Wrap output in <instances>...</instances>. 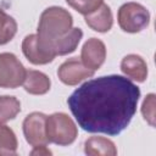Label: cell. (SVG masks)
<instances>
[{"instance_id":"6da1fadb","label":"cell","mask_w":156,"mask_h":156,"mask_svg":"<svg viewBox=\"0 0 156 156\" xmlns=\"http://www.w3.org/2000/svg\"><path fill=\"white\" fill-rule=\"evenodd\" d=\"M140 89L128 78L111 74L90 79L67 99L78 126L89 133L118 135L136 112Z\"/></svg>"},{"instance_id":"7a4b0ae2","label":"cell","mask_w":156,"mask_h":156,"mask_svg":"<svg viewBox=\"0 0 156 156\" xmlns=\"http://www.w3.org/2000/svg\"><path fill=\"white\" fill-rule=\"evenodd\" d=\"M72 26L73 18L67 10L58 6H51L45 9L40 15L37 35L43 45L55 55L51 48L52 43L67 34L73 28Z\"/></svg>"},{"instance_id":"3957f363","label":"cell","mask_w":156,"mask_h":156,"mask_svg":"<svg viewBox=\"0 0 156 156\" xmlns=\"http://www.w3.org/2000/svg\"><path fill=\"white\" fill-rule=\"evenodd\" d=\"M78 135L76 123L68 115L63 112H56L46 116V136L49 143H54L60 146L72 144Z\"/></svg>"},{"instance_id":"277c9868","label":"cell","mask_w":156,"mask_h":156,"mask_svg":"<svg viewBox=\"0 0 156 156\" xmlns=\"http://www.w3.org/2000/svg\"><path fill=\"white\" fill-rule=\"evenodd\" d=\"M117 20L122 30L127 33H139L149 26L150 12L138 2H126L119 7Z\"/></svg>"},{"instance_id":"5b68a950","label":"cell","mask_w":156,"mask_h":156,"mask_svg":"<svg viewBox=\"0 0 156 156\" xmlns=\"http://www.w3.org/2000/svg\"><path fill=\"white\" fill-rule=\"evenodd\" d=\"M26 68L16 55L11 52L0 54V88L15 89L23 84Z\"/></svg>"},{"instance_id":"8992f818","label":"cell","mask_w":156,"mask_h":156,"mask_svg":"<svg viewBox=\"0 0 156 156\" xmlns=\"http://www.w3.org/2000/svg\"><path fill=\"white\" fill-rule=\"evenodd\" d=\"M23 134L29 145H48L46 136V115L41 112H32L23 121Z\"/></svg>"},{"instance_id":"52a82bcc","label":"cell","mask_w":156,"mask_h":156,"mask_svg":"<svg viewBox=\"0 0 156 156\" xmlns=\"http://www.w3.org/2000/svg\"><path fill=\"white\" fill-rule=\"evenodd\" d=\"M95 71L88 68L78 57L66 60L57 69L60 80L66 85H77L87 78L93 77Z\"/></svg>"},{"instance_id":"ba28073f","label":"cell","mask_w":156,"mask_h":156,"mask_svg":"<svg viewBox=\"0 0 156 156\" xmlns=\"http://www.w3.org/2000/svg\"><path fill=\"white\" fill-rule=\"evenodd\" d=\"M22 51L27 60L33 65H46L52 62L56 57L49 49L43 45L37 34H29L23 39Z\"/></svg>"},{"instance_id":"9c48e42d","label":"cell","mask_w":156,"mask_h":156,"mask_svg":"<svg viewBox=\"0 0 156 156\" xmlns=\"http://www.w3.org/2000/svg\"><path fill=\"white\" fill-rule=\"evenodd\" d=\"M105 58H106V46L100 39L90 38L84 43L82 48L80 61L88 68L93 71L99 69L104 65Z\"/></svg>"},{"instance_id":"30bf717a","label":"cell","mask_w":156,"mask_h":156,"mask_svg":"<svg viewBox=\"0 0 156 156\" xmlns=\"http://www.w3.org/2000/svg\"><path fill=\"white\" fill-rule=\"evenodd\" d=\"M85 23L95 32H108L113 24V16L110 6L106 4H101L95 11L85 15Z\"/></svg>"},{"instance_id":"8fae6325","label":"cell","mask_w":156,"mask_h":156,"mask_svg":"<svg viewBox=\"0 0 156 156\" xmlns=\"http://www.w3.org/2000/svg\"><path fill=\"white\" fill-rule=\"evenodd\" d=\"M121 71L130 79L143 83L147 77V65L144 58L135 54L124 56L121 61Z\"/></svg>"},{"instance_id":"7c38bea8","label":"cell","mask_w":156,"mask_h":156,"mask_svg":"<svg viewBox=\"0 0 156 156\" xmlns=\"http://www.w3.org/2000/svg\"><path fill=\"white\" fill-rule=\"evenodd\" d=\"M50 87H51V80L45 73L35 69L26 71L23 88L27 93L32 95H43L50 90Z\"/></svg>"},{"instance_id":"4fadbf2b","label":"cell","mask_w":156,"mask_h":156,"mask_svg":"<svg viewBox=\"0 0 156 156\" xmlns=\"http://www.w3.org/2000/svg\"><path fill=\"white\" fill-rule=\"evenodd\" d=\"M84 152L89 156H115L117 149L113 141L104 136H90L84 143Z\"/></svg>"},{"instance_id":"5bb4252c","label":"cell","mask_w":156,"mask_h":156,"mask_svg":"<svg viewBox=\"0 0 156 156\" xmlns=\"http://www.w3.org/2000/svg\"><path fill=\"white\" fill-rule=\"evenodd\" d=\"M83 38V32L80 28H72L67 34H65L63 37L58 38L57 40H55L51 45L52 48V51L55 52V55L57 56H63V55H67V54H71L73 52L80 39Z\"/></svg>"},{"instance_id":"9a60e30c","label":"cell","mask_w":156,"mask_h":156,"mask_svg":"<svg viewBox=\"0 0 156 156\" xmlns=\"http://www.w3.org/2000/svg\"><path fill=\"white\" fill-rule=\"evenodd\" d=\"M21 112V102L17 98L10 95L0 96V123L13 119Z\"/></svg>"},{"instance_id":"2e32d148","label":"cell","mask_w":156,"mask_h":156,"mask_svg":"<svg viewBox=\"0 0 156 156\" xmlns=\"http://www.w3.org/2000/svg\"><path fill=\"white\" fill-rule=\"evenodd\" d=\"M17 33V22L0 7V45H5L13 39Z\"/></svg>"},{"instance_id":"e0dca14e","label":"cell","mask_w":156,"mask_h":156,"mask_svg":"<svg viewBox=\"0 0 156 156\" xmlns=\"http://www.w3.org/2000/svg\"><path fill=\"white\" fill-rule=\"evenodd\" d=\"M18 143L13 130L0 123V155H15Z\"/></svg>"},{"instance_id":"ac0fdd59","label":"cell","mask_w":156,"mask_h":156,"mask_svg":"<svg viewBox=\"0 0 156 156\" xmlns=\"http://www.w3.org/2000/svg\"><path fill=\"white\" fill-rule=\"evenodd\" d=\"M66 2L77 12L85 16L104 4V0H66Z\"/></svg>"},{"instance_id":"d6986e66","label":"cell","mask_w":156,"mask_h":156,"mask_svg":"<svg viewBox=\"0 0 156 156\" xmlns=\"http://www.w3.org/2000/svg\"><path fill=\"white\" fill-rule=\"evenodd\" d=\"M141 113L150 126H155V94H149L143 101Z\"/></svg>"},{"instance_id":"ffe728a7","label":"cell","mask_w":156,"mask_h":156,"mask_svg":"<svg viewBox=\"0 0 156 156\" xmlns=\"http://www.w3.org/2000/svg\"><path fill=\"white\" fill-rule=\"evenodd\" d=\"M30 155H39V156H48L51 155V151L46 147V145H39V146H34V149L32 150Z\"/></svg>"}]
</instances>
